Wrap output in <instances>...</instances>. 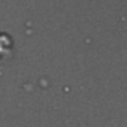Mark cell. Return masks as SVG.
Returning <instances> with one entry per match:
<instances>
[{"label": "cell", "mask_w": 127, "mask_h": 127, "mask_svg": "<svg viewBox=\"0 0 127 127\" xmlns=\"http://www.w3.org/2000/svg\"><path fill=\"white\" fill-rule=\"evenodd\" d=\"M11 47H13V39L11 35L0 32V58H5L11 53Z\"/></svg>", "instance_id": "1"}]
</instances>
